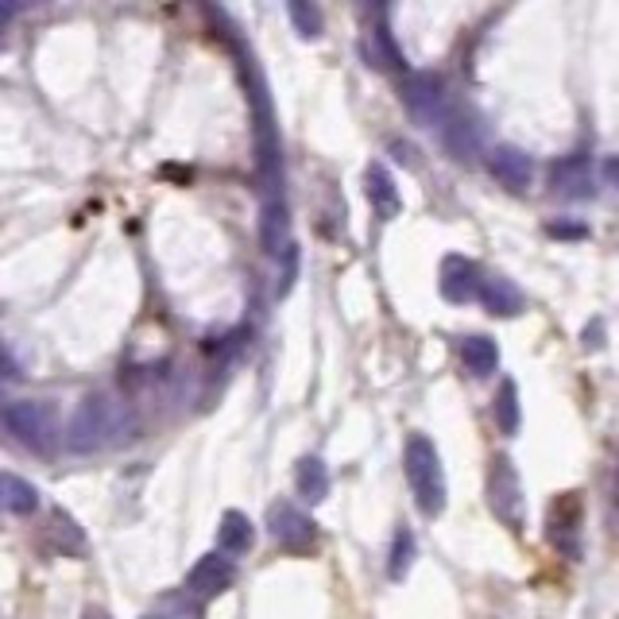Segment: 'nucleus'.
I'll use <instances>...</instances> for the list:
<instances>
[{
    "instance_id": "1",
    "label": "nucleus",
    "mask_w": 619,
    "mask_h": 619,
    "mask_svg": "<svg viewBox=\"0 0 619 619\" xmlns=\"http://www.w3.org/2000/svg\"><path fill=\"white\" fill-rule=\"evenodd\" d=\"M132 430H136V419L120 399L89 395L67 426V450H75V453L117 450L120 442L132 438Z\"/></svg>"
},
{
    "instance_id": "2",
    "label": "nucleus",
    "mask_w": 619,
    "mask_h": 619,
    "mask_svg": "<svg viewBox=\"0 0 619 619\" xmlns=\"http://www.w3.org/2000/svg\"><path fill=\"white\" fill-rule=\"evenodd\" d=\"M403 469H406V484L414 492V503L426 519H438L445 511V469H442V453L434 450L426 434H411L403 450Z\"/></svg>"
},
{
    "instance_id": "3",
    "label": "nucleus",
    "mask_w": 619,
    "mask_h": 619,
    "mask_svg": "<svg viewBox=\"0 0 619 619\" xmlns=\"http://www.w3.org/2000/svg\"><path fill=\"white\" fill-rule=\"evenodd\" d=\"M4 426L23 450L31 453H47L55 445V419L43 403H31V399H16V403L4 406Z\"/></svg>"
},
{
    "instance_id": "4",
    "label": "nucleus",
    "mask_w": 619,
    "mask_h": 619,
    "mask_svg": "<svg viewBox=\"0 0 619 619\" xmlns=\"http://www.w3.org/2000/svg\"><path fill=\"white\" fill-rule=\"evenodd\" d=\"M488 503H492L495 519L511 531H523L527 523V500L523 484H519V472L508 458H495L488 469Z\"/></svg>"
},
{
    "instance_id": "5",
    "label": "nucleus",
    "mask_w": 619,
    "mask_h": 619,
    "mask_svg": "<svg viewBox=\"0 0 619 619\" xmlns=\"http://www.w3.org/2000/svg\"><path fill=\"white\" fill-rule=\"evenodd\" d=\"M403 105L422 128H442L450 117V97L445 81L438 75H411L403 81Z\"/></svg>"
},
{
    "instance_id": "6",
    "label": "nucleus",
    "mask_w": 619,
    "mask_h": 619,
    "mask_svg": "<svg viewBox=\"0 0 619 619\" xmlns=\"http://www.w3.org/2000/svg\"><path fill=\"white\" fill-rule=\"evenodd\" d=\"M233 581H236L233 558L214 550V553H206V558H198V566L186 573V592L198 600H214V597H222V592H229Z\"/></svg>"
},
{
    "instance_id": "7",
    "label": "nucleus",
    "mask_w": 619,
    "mask_h": 619,
    "mask_svg": "<svg viewBox=\"0 0 619 619\" xmlns=\"http://www.w3.org/2000/svg\"><path fill=\"white\" fill-rule=\"evenodd\" d=\"M267 527H272L275 542L287 546V550H295V553H306L310 546L317 542L314 519H310L303 508H295V503H275V508L267 511Z\"/></svg>"
},
{
    "instance_id": "8",
    "label": "nucleus",
    "mask_w": 619,
    "mask_h": 619,
    "mask_svg": "<svg viewBox=\"0 0 619 619\" xmlns=\"http://www.w3.org/2000/svg\"><path fill=\"white\" fill-rule=\"evenodd\" d=\"M550 186L561 198H592L597 194V178H592V159L589 155H566V159L553 163Z\"/></svg>"
},
{
    "instance_id": "9",
    "label": "nucleus",
    "mask_w": 619,
    "mask_h": 619,
    "mask_svg": "<svg viewBox=\"0 0 619 619\" xmlns=\"http://www.w3.org/2000/svg\"><path fill=\"white\" fill-rule=\"evenodd\" d=\"M259 240H264L267 256H287L295 244H291V209L283 202V194L264 198V214H259Z\"/></svg>"
},
{
    "instance_id": "10",
    "label": "nucleus",
    "mask_w": 619,
    "mask_h": 619,
    "mask_svg": "<svg viewBox=\"0 0 619 619\" xmlns=\"http://www.w3.org/2000/svg\"><path fill=\"white\" fill-rule=\"evenodd\" d=\"M581 519H584V508H581V495H577V492L561 495V500L550 508V539H553V546H558L561 553H569V558L577 553Z\"/></svg>"
},
{
    "instance_id": "11",
    "label": "nucleus",
    "mask_w": 619,
    "mask_h": 619,
    "mask_svg": "<svg viewBox=\"0 0 619 619\" xmlns=\"http://www.w3.org/2000/svg\"><path fill=\"white\" fill-rule=\"evenodd\" d=\"M488 167H492V175L500 178L511 194H523L534 178L531 155H527L523 148H511V144H503V148H495L492 155H488Z\"/></svg>"
},
{
    "instance_id": "12",
    "label": "nucleus",
    "mask_w": 619,
    "mask_h": 619,
    "mask_svg": "<svg viewBox=\"0 0 619 619\" xmlns=\"http://www.w3.org/2000/svg\"><path fill=\"white\" fill-rule=\"evenodd\" d=\"M480 279H484V272H480L472 259L445 256L442 259V279H438V287H442V295L450 298V303H469V298L476 295Z\"/></svg>"
},
{
    "instance_id": "13",
    "label": "nucleus",
    "mask_w": 619,
    "mask_h": 619,
    "mask_svg": "<svg viewBox=\"0 0 619 619\" xmlns=\"http://www.w3.org/2000/svg\"><path fill=\"white\" fill-rule=\"evenodd\" d=\"M480 136H484V132H480L476 117H472L469 109H450V117H445V125H442V140H445V148L458 155L461 163L476 159Z\"/></svg>"
},
{
    "instance_id": "14",
    "label": "nucleus",
    "mask_w": 619,
    "mask_h": 619,
    "mask_svg": "<svg viewBox=\"0 0 619 619\" xmlns=\"http://www.w3.org/2000/svg\"><path fill=\"white\" fill-rule=\"evenodd\" d=\"M476 298H480V306L495 317H515L519 310H523V291H519L508 275H484L476 287Z\"/></svg>"
},
{
    "instance_id": "15",
    "label": "nucleus",
    "mask_w": 619,
    "mask_h": 619,
    "mask_svg": "<svg viewBox=\"0 0 619 619\" xmlns=\"http://www.w3.org/2000/svg\"><path fill=\"white\" fill-rule=\"evenodd\" d=\"M364 190H369L372 209H376L384 222H391V217L403 209V202H399V186H395V178H391V170L384 167V163H372L369 167V175H364Z\"/></svg>"
},
{
    "instance_id": "16",
    "label": "nucleus",
    "mask_w": 619,
    "mask_h": 619,
    "mask_svg": "<svg viewBox=\"0 0 619 619\" xmlns=\"http://www.w3.org/2000/svg\"><path fill=\"white\" fill-rule=\"evenodd\" d=\"M252 542H256L252 519L244 515V511H225L222 527H217V546H222L225 558H240V553H248Z\"/></svg>"
},
{
    "instance_id": "17",
    "label": "nucleus",
    "mask_w": 619,
    "mask_h": 619,
    "mask_svg": "<svg viewBox=\"0 0 619 619\" xmlns=\"http://www.w3.org/2000/svg\"><path fill=\"white\" fill-rule=\"evenodd\" d=\"M461 361H464V369H469L472 376L484 380V376H492V372L500 369V348H495V341L488 337V333H472V337L461 345Z\"/></svg>"
},
{
    "instance_id": "18",
    "label": "nucleus",
    "mask_w": 619,
    "mask_h": 619,
    "mask_svg": "<svg viewBox=\"0 0 619 619\" xmlns=\"http://www.w3.org/2000/svg\"><path fill=\"white\" fill-rule=\"evenodd\" d=\"M330 469H325L322 458H303L295 469V488L298 495H303L306 503H322L325 495H330Z\"/></svg>"
},
{
    "instance_id": "19",
    "label": "nucleus",
    "mask_w": 619,
    "mask_h": 619,
    "mask_svg": "<svg viewBox=\"0 0 619 619\" xmlns=\"http://www.w3.org/2000/svg\"><path fill=\"white\" fill-rule=\"evenodd\" d=\"M0 503H4L8 511H16V515H31V511L39 508V492H36V484H28V480L16 476V472H0Z\"/></svg>"
},
{
    "instance_id": "20",
    "label": "nucleus",
    "mask_w": 619,
    "mask_h": 619,
    "mask_svg": "<svg viewBox=\"0 0 619 619\" xmlns=\"http://www.w3.org/2000/svg\"><path fill=\"white\" fill-rule=\"evenodd\" d=\"M495 422H500L503 434H515L519 422H523V411H519V387H515V380H503V387L495 391Z\"/></svg>"
},
{
    "instance_id": "21",
    "label": "nucleus",
    "mask_w": 619,
    "mask_h": 619,
    "mask_svg": "<svg viewBox=\"0 0 619 619\" xmlns=\"http://www.w3.org/2000/svg\"><path fill=\"white\" fill-rule=\"evenodd\" d=\"M411 561H414V534L406 531V527H399V531H395V542H391V558H387L391 581H403L406 569H411Z\"/></svg>"
},
{
    "instance_id": "22",
    "label": "nucleus",
    "mask_w": 619,
    "mask_h": 619,
    "mask_svg": "<svg viewBox=\"0 0 619 619\" xmlns=\"http://www.w3.org/2000/svg\"><path fill=\"white\" fill-rule=\"evenodd\" d=\"M372 59H376V67H387V70L403 67V55H399L387 23H376V28H372Z\"/></svg>"
},
{
    "instance_id": "23",
    "label": "nucleus",
    "mask_w": 619,
    "mask_h": 619,
    "mask_svg": "<svg viewBox=\"0 0 619 619\" xmlns=\"http://www.w3.org/2000/svg\"><path fill=\"white\" fill-rule=\"evenodd\" d=\"M51 523H55V539L62 542V550L78 553V558H81V553H86V534H81V527L75 523V519H70L67 511H55Z\"/></svg>"
},
{
    "instance_id": "24",
    "label": "nucleus",
    "mask_w": 619,
    "mask_h": 619,
    "mask_svg": "<svg viewBox=\"0 0 619 619\" xmlns=\"http://www.w3.org/2000/svg\"><path fill=\"white\" fill-rule=\"evenodd\" d=\"M287 12H291L295 28L303 31L306 39L322 36V12H317V8H310V4H287Z\"/></svg>"
},
{
    "instance_id": "25",
    "label": "nucleus",
    "mask_w": 619,
    "mask_h": 619,
    "mask_svg": "<svg viewBox=\"0 0 619 619\" xmlns=\"http://www.w3.org/2000/svg\"><path fill=\"white\" fill-rule=\"evenodd\" d=\"M546 233L558 236V240H584V236H589V229L577 225V222H550L546 225Z\"/></svg>"
},
{
    "instance_id": "26",
    "label": "nucleus",
    "mask_w": 619,
    "mask_h": 619,
    "mask_svg": "<svg viewBox=\"0 0 619 619\" xmlns=\"http://www.w3.org/2000/svg\"><path fill=\"white\" fill-rule=\"evenodd\" d=\"M391 151H395V159L403 163V167H419V151H414L411 144H403V140H391Z\"/></svg>"
},
{
    "instance_id": "27",
    "label": "nucleus",
    "mask_w": 619,
    "mask_h": 619,
    "mask_svg": "<svg viewBox=\"0 0 619 619\" xmlns=\"http://www.w3.org/2000/svg\"><path fill=\"white\" fill-rule=\"evenodd\" d=\"M584 348H605V322H589V330H584Z\"/></svg>"
},
{
    "instance_id": "28",
    "label": "nucleus",
    "mask_w": 619,
    "mask_h": 619,
    "mask_svg": "<svg viewBox=\"0 0 619 619\" xmlns=\"http://www.w3.org/2000/svg\"><path fill=\"white\" fill-rule=\"evenodd\" d=\"M605 178H608V186H616V190H619V155L605 159Z\"/></svg>"
},
{
    "instance_id": "29",
    "label": "nucleus",
    "mask_w": 619,
    "mask_h": 619,
    "mask_svg": "<svg viewBox=\"0 0 619 619\" xmlns=\"http://www.w3.org/2000/svg\"><path fill=\"white\" fill-rule=\"evenodd\" d=\"M0 376H16V369H12V361H8L4 348H0Z\"/></svg>"
},
{
    "instance_id": "30",
    "label": "nucleus",
    "mask_w": 619,
    "mask_h": 619,
    "mask_svg": "<svg viewBox=\"0 0 619 619\" xmlns=\"http://www.w3.org/2000/svg\"><path fill=\"white\" fill-rule=\"evenodd\" d=\"M12 16H16V8H12V4H0V31H4V23L12 20Z\"/></svg>"
},
{
    "instance_id": "31",
    "label": "nucleus",
    "mask_w": 619,
    "mask_h": 619,
    "mask_svg": "<svg viewBox=\"0 0 619 619\" xmlns=\"http://www.w3.org/2000/svg\"><path fill=\"white\" fill-rule=\"evenodd\" d=\"M81 619H112L109 612H105V608H86V616Z\"/></svg>"
},
{
    "instance_id": "32",
    "label": "nucleus",
    "mask_w": 619,
    "mask_h": 619,
    "mask_svg": "<svg viewBox=\"0 0 619 619\" xmlns=\"http://www.w3.org/2000/svg\"><path fill=\"white\" fill-rule=\"evenodd\" d=\"M144 619H167V616H144Z\"/></svg>"
}]
</instances>
